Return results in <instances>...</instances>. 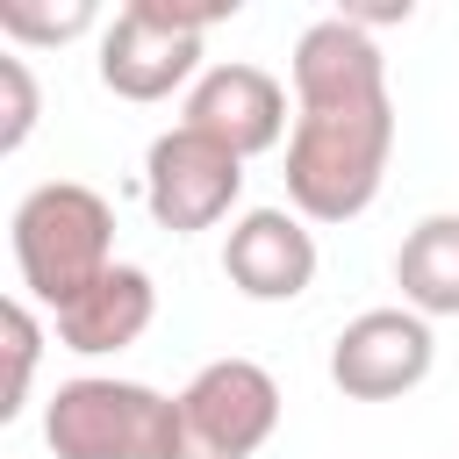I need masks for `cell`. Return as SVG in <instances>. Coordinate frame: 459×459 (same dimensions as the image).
<instances>
[{"mask_svg":"<svg viewBox=\"0 0 459 459\" xmlns=\"http://www.w3.org/2000/svg\"><path fill=\"white\" fill-rule=\"evenodd\" d=\"M394 158V100H344V108H294L287 136V208L301 222H351L373 208Z\"/></svg>","mask_w":459,"mask_h":459,"instance_id":"1","label":"cell"},{"mask_svg":"<svg viewBox=\"0 0 459 459\" xmlns=\"http://www.w3.org/2000/svg\"><path fill=\"white\" fill-rule=\"evenodd\" d=\"M7 244H14V273L29 287V301H43L50 316L65 301H79L115 258V208L79 186V179H43L14 201V222H7Z\"/></svg>","mask_w":459,"mask_h":459,"instance_id":"2","label":"cell"},{"mask_svg":"<svg viewBox=\"0 0 459 459\" xmlns=\"http://www.w3.org/2000/svg\"><path fill=\"white\" fill-rule=\"evenodd\" d=\"M43 445L57 459H165L172 452V394L115 373L57 380L43 402Z\"/></svg>","mask_w":459,"mask_h":459,"instance_id":"3","label":"cell"},{"mask_svg":"<svg viewBox=\"0 0 459 459\" xmlns=\"http://www.w3.org/2000/svg\"><path fill=\"white\" fill-rule=\"evenodd\" d=\"M222 14H237V0H230V7L129 0V7L100 29V86H108L115 100H136V108L194 86V79H201V36H208V22H222Z\"/></svg>","mask_w":459,"mask_h":459,"instance_id":"4","label":"cell"},{"mask_svg":"<svg viewBox=\"0 0 459 459\" xmlns=\"http://www.w3.org/2000/svg\"><path fill=\"white\" fill-rule=\"evenodd\" d=\"M273 430H280V380L258 359H208L172 394L165 459H258Z\"/></svg>","mask_w":459,"mask_h":459,"instance_id":"5","label":"cell"},{"mask_svg":"<svg viewBox=\"0 0 459 459\" xmlns=\"http://www.w3.org/2000/svg\"><path fill=\"white\" fill-rule=\"evenodd\" d=\"M244 194V158L222 151L215 136L172 122L165 136H151L143 151V208L158 230L172 237H194V230H215Z\"/></svg>","mask_w":459,"mask_h":459,"instance_id":"6","label":"cell"},{"mask_svg":"<svg viewBox=\"0 0 459 459\" xmlns=\"http://www.w3.org/2000/svg\"><path fill=\"white\" fill-rule=\"evenodd\" d=\"M437 337L416 308H366L330 344V387L344 402H402L430 380Z\"/></svg>","mask_w":459,"mask_h":459,"instance_id":"7","label":"cell"},{"mask_svg":"<svg viewBox=\"0 0 459 459\" xmlns=\"http://www.w3.org/2000/svg\"><path fill=\"white\" fill-rule=\"evenodd\" d=\"M179 122L201 129V136H215V143L237 151V158H258V151H273L280 136H294V129H287V86H280L265 65H244V57L208 65V72L186 86Z\"/></svg>","mask_w":459,"mask_h":459,"instance_id":"8","label":"cell"},{"mask_svg":"<svg viewBox=\"0 0 459 459\" xmlns=\"http://www.w3.org/2000/svg\"><path fill=\"white\" fill-rule=\"evenodd\" d=\"M222 280L244 301H301L316 287V237L294 208H244L222 237Z\"/></svg>","mask_w":459,"mask_h":459,"instance_id":"9","label":"cell"},{"mask_svg":"<svg viewBox=\"0 0 459 459\" xmlns=\"http://www.w3.org/2000/svg\"><path fill=\"white\" fill-rule=\"evenodd\" d=\"M287 79H294V108H344V100L387 93V57H380V43L359 22L323 14V22H308L294 36Z\"/></svg>","mask_w":459,"mask_h":459,"instance_id":"10","label":"cell"},{"mask_svg":"<svg viewBox=\"0 0 459 459\" xmlns=\"http://www.w3.org/2000/svg\"><path fill=\"white\" fill-rule=\"evenodd\" d=\"M158 323V287L143 265H108L79 301L57 308V344L79 351V359H108V351H129L143 330Z\"/></svg>","mask_w":459,"mask_h":459,"instance_id":"11","label":"cell"},{"mask_svg":"<svg viewBox=\"0 0 459 459\" xmlns=\"http://www.w3.org/2000/svg\"><path fill=\"white\" fill-rule=\"evenodd\" d=\"M394 287H402V308H416L423 323L459 316V215H423L402 237Z\"/></svg>","mask_w":459,"mask_h":459,"instance_id":"12","label":"cell"},{"mask_svg":"<svg viewBox=\"0 0 459 459\" xmlns=\"http://www.w3.org/2000/svg\"><path fill=\"white\" fill-rule=\"evenodd\" d=\"M86 29H93V0H65V7L7 0V7H0V36H7L14 50H29V43H72V36H86Z\"/></svg>","mask_w":459,"mask_h":459,"instance_id":"13","label":"cell"},{"mask_svg":"<svg viewBox=\"0 0 459 459\" xmlns=\"http://www.w3.org/2000/svg\"><path fill=\"white\" fill-rule=\"evenodd\" d=\"M36 359H43V323H36V308L14 294V301H7V387H0V423L22 416L29 380H36Z\"/></svg>","mask_w":459,"mask_h":459,"instance_id":"14","label":"cell"},{"mask_svg":"<svg viewBox=\"0 0 459 459\" xmlns=\"http://www.w3.org/2000/svg\"><path fill=\"white\" fill-rule=\"evenodd\" d=\"M36 108H43L36 72H29V57H22V50H7V57H0V151H22V143H29Z\"/></svg>","mask_w":459,"mask_h":459,"instance_id":"15","label":"cell"}]
</instances>
